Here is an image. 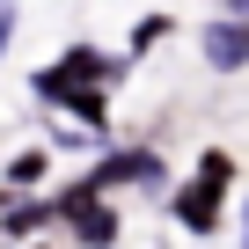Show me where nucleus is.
Here are the masks:
<instances>
[{
    "instance_id": "obj_1",
    "label": "nucleus",
    "mask_w": 249,
    "mask_h": 249,
    "mask_svg": "<svg viewBox=\"0 0 249 249\" xmlns=\"http://www.w3.org/2000/svg\"><path fill=\"white\" fill-rule=\"evenodd\" d=\"M227 191H234V154H227V147H205L198 169H191V183H176V198H169L176 227H183V234H213Z\"/></svg>"
},
{
    "instance_id": "obj_2",
    "label": "nucleus",
    "mask_w": 249,
    "mask_h": 249,
    "mask_svg": "<svg viewBox=\"0 0 249 249\" xmlns=\"http://www.w3.org/2000/svg\"><path fill=\"white\" fill-rule=\"evenodd\" d=\"M161 176H169V161H161L154 147H110L73 191H59V205H66V198H103V191H117V183H161Z\"/></svg>"
},
{
    "instance_id": "obj_3",
    "label": "nucleus",
    "mask_w": 249,
    "mask_h": 249,
    "mask_svg": "<svg viewBox=\"0 0 249 249\" xmlns=\"http://www.w3.org/2000/svg\"><path fill=\"white\" fill-rule=\"evenodd\" d=\"M30 88H37L44 103L73 110V117L88 124V132H103V124H110V117H103V110H110V88H88V81H66L59 66H37V81H30Z\"/></svg>"
},
{
    "instance_id": "obj_4",
    "label": "nucleus",
    "mask_w": 249,
    "mask_h": 249,
    "mask_svg": "<svg viewBox=\"0 0 249 249\" xmlns=\"http://www.w3.org/2000/svg\"><path fill=\"white\" fill-rule=\"evenodd\" d=\"M52 213H59V220H66V227H73V234H81L88 249H110V242L124 234V220H117V205H103V198H66V205L52 198Z\"/></svg>"
},
{
    "instance_id": "obj_5",
    "label": "nucleus",
    "mask_w": 249,
    "mask_h": 249,
    "mask_svg": "<svg viewBox=\"0 0 249 249\" xmlns=\"http://www.w3.org/2000/svg\"><path fill=\"white\" fill-rule=\"evenodd\" d=\"M198 52H205V66H213V73H242V66H249V22L213 15V22L198 30Z\"/></svg>"
},
{
    "instance_id": "obj_6",
    "label": "nucleus",
    "mask_w": 249,
    "mask_h": 249,
    "mask_svg": "<svg viewBox=\"0 0 249 249\" xmlns=\"http://www.w3.org/2000/svg\"><path fill=\"white\" fill-rule=\"evenodd\" d=\"M124 66H132V59H110V52H95V44H73V52H59V73H66V81H88V88H110V81H124Z\"/></svg>"
},
{
    "instance_id": "obj_7",
    "label": "nucleus",
    "mask_w": 249,
    "mask_h": 249,
    "mask_svg": "<svg viewBox=\"0 0 249 249\" xmlns=\"http://www.w3.org/2000/svg\"><path fill=\"white\" fill-rule=\"evenodd\" d=\"M44 169H52V161H44V147H22L8 169H0V183H8V191H37V183H44Z\"/></svg>"
},
{
    "instance_id": "obj_8",
    "label": "nucleus",
    "mask_w": 249,
    "mask_h": 249,
    "mask_svg": "<svg viewBox=\"0 0 249 249\" xmlns=\"http://www.w3.org/2000/svg\"><path fill=\"white\" fill-rule=\"evenodd\" d=\"M44 220H59L52 198H30V205H8V213H0V234H37Z\"/></svg>"
},
{
    "instance_id": "obj_9",
    "label": "nucleus",
    "mask_w": 249,
    "mask_h": 249,
    "mask_svg": "<svg viewBox=\"0 0 249 249\" xmlns=\"http://www.w3.org/2000/svg\"><path fill=\"white\" fill-rule=\"evenodd\" d=\"M169 30H176V15H147V22L132 30V52H147V44H161Z\"/></svg>"
},
{
    "instance_id": "obj_10",
    "label": "nucleus",
    "mask_w": 249,
    "mask_h": 249,
    "mask_svg": "<svg viewBox=\"0 0 249 249\" xmlns=\"http://www.w3.org/2000/svg\"><path fill=\"white\" fill-rule=\"evenodd\" d=\"M15 22H22V8H15V0H0V59H8V44H15Z\"/></svg>"
},
{
    "instance_id": "obj_11",
    "label": "nucleus",
    "mask_w": 249,
    "mask_h": 249,
    "mask_svg": "<svg viewBox=\"0 0 249 249\" xmlns=\"http://www.w3.org/2000/svg\"><path fill=\"white\" fill-rule=\"evenodd\" d=\"M227 15H234V22H249V0H227Z\"/></svg>"
},
{
    "instance_id": "obj_12",
    "label": "nucleus",
    "mask_w": 249,
    "mask_h": 249,
    "mask_svg": "<svg viewBox=\"0 0 249 249\" xmlns=\"http://www.w3.org/2000/svg\"><path fill=\"white\" fill-rule=\"evenodd\" d=\"M242 249H249V198H242Z\"/></svg>"
}]
</instances>
